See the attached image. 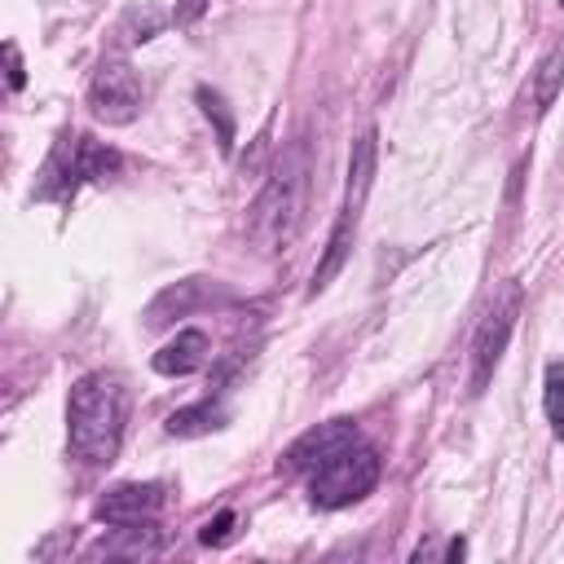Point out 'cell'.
<instances>
[{
	"instance_id": "obj_1",
	"label": "cell",
	"mask_w": 564,
	"mask_h": 564,
	"mask_svg": "<svg viewBox=\"0 0 564 564\" xmlns=\"http://www.w3.org/2000/svg\"><path fill=\"white\" fill-rule=\"evenodd\" d=\"M129 423V388L110 371H88L71 384L67 397V445L71 459L84 468H106L116 464L120 441Z\"/></svg>"
},
{
	"instance_id": "obj_2",
	"label": "cell",
	"mask_w": 564,
	"mask_h": 564,
	"mask_svg": "<svg viewBox=\"0 0 564 564\" xmlns=\"http://www.w3.org/2000/svg\"><path fill=\"white\" fill-rule=\"evenodd\" d=\"M304 199H309V146L291 142L269 168V181L261 185L252 216H248V239L265 256H278L296 243L304 225Z\"/></svg>"
},
{
	"instance_id": "obj_3",
	"label": "cell",
	"mask_w": 564,
	"mask_h": 564,
	"mask_svg": "<svg viewBox=\"0 0 564 564\" xmlns=\"http://www.w3.org/2000/svg\"><path fill=\"white\" fill-rule=\"evenodd\" d=\"M375 485H380V455L367 441L345 445L335 459H326L317 472H309V499H313V507H326V512L362 503Z\"/></svg>"
},
{
	"instance_id": "obj_4",
	"label": "cell",
	"mask_w": 564,
	"mask_h": 564,
	"mask_svg": "<svg viewBox=\"0 0 564 564\" xmlns=\"http://www.w3.org/2000/svg\"><path fill=\"white\" fill-rule=\"evenodd\" d=\"M520 309H525L520 283H503L499 296L490 300L477 335H472V397H481L490 388V380H494V371H499V362H503V353L512 345V331L520 322Z\"/></svg>"
},
{
	"instance_id": "obj_5",
	"label": "cell",
	"mask_w": 564,
	"mask_h": 564,
	"mask_svg": "<svg viewBox=\"0 0 564 564\" xmlns=\"http://www.w3.org/2000/svg\"><path fill=\"white\" fill-rule=\"evenodd\" d=\"M142 101H146L142 75L124 58H106L93 71V80H88V110H93V120H101L110 129L133 124L142 116Z\"/></svg>"
},
{
	"instance_id": "obj_6",
	"label": "cell",
	"mask_w": 564,
	"mask_h": 564,
	"mask_svg": "<svg viewBox=\"0 0 564 564\" xmlns=\"http://www.w3.org/2000/svg\"><path fill=\"white\" fill-rule=\"evenodd\" d=\"M353 441H362V432H358V423L353 419H331V423H317V428H309V432H300L291 445H287V455L278 459V468L283 472H291V477H300V472H317L326 459H335L345 445H353Z\"/></svg>"
},
{
	"instance_id": "obj_7",
	"label": "cell",
	"mask_w": 564,
	"mask_h": 564,
	"mask_svg": "<svg viewBox=\"0 0 564 564\" xmlns=\"http://www.w3.org/2000/svg\"><path fill=\"white\" fill-rule=\"evenodd\" d=\"M164 499H168V490L159 481H129V485L106 490L97 499L93 516L106 525H137V520H155L164 512Z\"/></svg>"
},
{
	"instance_id": "obj_8",
	"label": "cell",
	"mask_w": 564,
	"mask_h": 564,
	"mask_svg": "<svg viewBox=\"0 0 564 564\" xmlns=\"http://www.w3.org/2000/svg\"><path fill=\"white\" fill-rule=\"evenodd\" d=\"M216 300H225V291H220L216 283H207V278H185V283H177V287H168V291H159V296L151 300L146 326H168L172 317H185V313L207 309V304H216Z\"/></svg>"
},
{
	"instance_id": "obj_9",
	"label": "cell",
	"mask_w": 564,
	"mask_h": 564,
	"mask_svg": "<svg viewBox=\"0 0 564 564\" xmlns=\"http://www.w3.org/2000/svg\"><path fill=\"white\" fill-rule=\"evenodd\" d=\"M75 185H80V133H62L58 146H53V155L40 168L36 199L40 203H53V199H67Z\"/></svg>"
},
{
	"instance_id": "obj_10",
	"label": "cell",
	"mask_w": 564,
	"mask_h": 564,
	"mask_svg": "<svg viewBox=\"0 0 564 564\" xmlns=\"http://www.w3.org/2000/svg\"><path fill=\"white\" fill-rule=\"evenodd\" d=\"M358 212H349V207H340V220H335V230H331V239H326V252H322V261H317V269H313V283H309V296H322L335 278H340V269L349 265V252H353V239H358Z\"/></svg>"
},
{
	"instance_id": "obj_11",
	"label": "cell",
	"mask_w": 564,
	"mask_h": 564,
	"mask_svg": "<svg viewBox=\"0 0 564 564\" xmlns=\"http://www.w3.org/2000/svg\"><path fill=\"white\" fill-rule=\"evenodd\" d=\"M207 335L203 331H194V326H185V331H177L172 340L151 358V367L159 371V375H168V380H185V375H194L203 362H207Z\"/></svg>"
},
{
	"instance_id": "obj_12",
	"label": "cell",
	"mask_w": 564,
	"mask_h": 564,
	"mask_svg": "<svg viewBox=\"0 0 564 564\" xmlns=\"http://www.w3.org/2000/svg\"><path fill=\"white\" fill-rule=\"evenodd\" d=\"M159 547H164V533L151 520H137V525H116V533L101 538L93 547V555H106V560H146V555H159Z\"/></svg>"
},
{
	"instance_id": "obj_13",
	"label": "cell",
	"mask_w": 564,
	"mask_h": 564,
	"mask_svg": "<svg viewBox=\"0 0 564 564\" xmlns=\"http://www.w3.org/2000/svg\"><path fill=\"white\" fill-rule=\"evenodd\" d=\"M375 168H380V133L367 129L358 142H353V155H349V190H345V207L362 216V203L375 185Z\"/></svg>"
},
{
	"instance_id": "obj_14",
	"label": "cell",
	"mask_w": 564,
	"mask_h": 564,
	"mask_svg": "<svg viewBox=\"0 0 564 564\" xmlns=\"http://www.w3.org/2000/svg\"><path fill=\"white\" fill-rule=\"evenodd\" d=\"M225 406L220 401H199V406H181L168 415V436H207L216 428H225Z\"/></svg>"
},
{
	"instance_id": "obj_15",
	"label": "cell",
	"mask_w": 564,
	"mask_h": 564,
	"mask_svg": "<svg viewBox=\"0 0 564 564\" xmlns=\"http://www.w3.org/2000/svg\"><path fill=\"white\" fill-rule=\"evenodd\" d=\"M560 88H564V40H555L547 53H542V62H538V71H533V110L542 116V110H551V101L560 97Z\"/></svg>"
},
{
	"instance_id": "obj_16",
	"label": "cell",
	"mask_w": 564,
	"mask_h": 564,
	"mask_svg": "<svg viewBox=\"0 0 564 564\" xmlns=\"http://www.w3.org/2000/svg\"><path fill=\"white\" fill-rule=\"evenodd\" d=\"M120 168H124V155L116 146L80 133V181H110V177H120Z\"/></svg>"
},
{
	"instance_id": "obj_17",
	"label": "cell",
	"mask_w": 564,
	"mask_h": 564,
	"mask_svg": "<svg viewBox=\"0 0 564 564\" xmlns=\"http://www.w3.org/2000/svg\"><path fill=\"white\" fill-rule=\"evenodd\" d=\"M199 106H203V116H207V124L216 129V146H220V155H235V137H239V124H235V110H230V101H225L216 88H207V84H199Z\"/></svg>"
},
{
	"instance_id": "obj_18",
	"label": "cell",
	"mask_w": 564,
	"mask_h": 564,
	"mask_svg": "<svg viewBox=\"0 0 564 564\" xmlns=\"http://www.w3.org/2000/svg\"><path fill=\"white\" fill-rule=\"evenodd\" d=\"M172 23V14H164V10H155V5H142V10H129L124 14V23H120V36L129 40V45H151L164 27Z\"/></svg>"
},
{
	"instance_id": "obj_19",
	"label": "cell",
	"mask_w": 564,
	"mask_h": 564,
	"mask_svg": "<svg viewBox=\"0 0 564 564\" xmlns=\"http://www.w3.org/2000/svg\"><path fill=\"white\" fill-rule=\"evenodd\" d=\"M542 406H547L551 436H555V441H564V362H551V367H547V380H542Z\"/></svg>"
},
{
	"instance_id": "obj_20",
	"label": "cell",
	"mask_w": 564,
	"mask_h": 564,
	"mask_svg": "<svg viewBox=\"0 0 564 564\" xmlns=\"http://www.w3.org/2000/svg\"><path fill=\"white\" fill-rule=\"evenodd\" d=\"M235 525H239V516H235V512H220L216 520H207V525H203L199 542H203V547H225V542L235 538Z\"/></svg>"
},
{
	"instance_id": "obj_21",
	"label": "cell",
	"mask_w": 564,
	"mask_h": 564,
	"mask_svg": "<svg viewBox=\"0 0 564 564\" xmlns=\"http://www.w3.org/2000/svg\"><path fill=\"white\" fill-rule=\"evenodd\" d=\"M203 14H207V0H177L172 23H177V27H194Z\"/></svg>"
},
{
	"instance_id": "obj_22",
	"label": "cell",
	"mask_w": 564,
	"mask_h": 564,
	"mask_svg": "<svg viewBox=\"0 0 564 564\" xmlns=\"http://www.w3.org/2000/svg\"><path fill=\"white\" fill-rule=\"evenodd\" d=\"M5 75H10V88H14V93L27 84V71H23V58H19V45H14V40L5 45Z\"/></svg>"
},
{
	"instance_id": "obj_23",
	"label": "cell",
	"mask_w": 564,
	"mask_h": 564,
	"mask_svg": "<svg viewBox=\"0 0 564 564\" xmlns=\"http://www.w3.org/2000/svg\"><path fill=\"white\" fill-rule=\"evenodd\" d=\"M265 155H269V129H261V133H256V146H252V155H243V164H239V168H243V177H248V172H256Z\"/></svg>"
},
{
	"instance_id": "obj_24",
	"label": "cell",
	"mask_w": 564,
	"mask_h": 564,
	"mask_svg": "<svg viewBox=\"0 0 564 564\" xmlns=\"http://www.w3.org/2000/svg\"><path fill=\"white\" fill-rule=\"evenodd\" d=\"M445 555H449V560H464V555H468V542H464V538H455V542H449V551H445Z\"/></svg>"
},
{
	"instance_id": "obj_25",
	"label": "cell",
	"mask_w": 564,
	"mask_h": 564,
	"mask_svg": "<svg viewBox=\"0 0 564 564\" xmlns=\"http://www.w3.org/2000/svg\"><path fill=\"white\" fill-rule=\"evenodd\" d=\"M560 5H564V0H560Z\"/></svg>"
}]
</instances>
